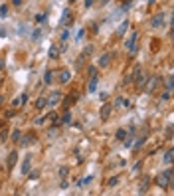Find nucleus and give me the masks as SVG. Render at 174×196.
<instances>
[{"instance_id":"obj_1","label":"nucleus","mask_w":174,"mask_h":196,"mask_svg":"<svg viewBox=\"0 0 174 196\" xmlns=\"http://www.w3.org/2000/svg\"><path fill=\"white\" fill-rule=\"evenodd\" d=\"M136 38H138V32H132V34H130V38L125 42V48L129 50L130 54H134V50H136V46H134V44H136Z\"/></svg>"},{"instance_id":"obj_2","label":"nucleus","mask_w":174,"mask_h":196,"mask_svg":"<svg viewBox=\"0 0 174 196\" xmlns=\"http://www.w3.org/2000/svg\"><path fill=\"white\" fill-rule=\"evenodd\" d=\"M146 74H142V72H140V74H138V75H136V77H134V81H132V83H134V87H136V89H138V91H140V89H142V87H144V85H146Z\"/></svg>"},{"instance_id":"obj_3","label":"nucleus","mask_w":174,"mask_h":196,"mask_svg":"<svg viewBox=\"0 0 174 196\" xmlns=\"http://www.w3.org/2000/svg\"><path fill=\"white\" fill-rule=\"evenodd\" d=\"M154 182H156V186H160V188H172V184L168 182V178H166L164 174H158V176L154 178Z\"/></svg>"},{"instance_id":"obj_4","label":"nucleus","mask_w":174,"mask_h":196,"mask_svg":"<svg viewBox=\"0 0 174 196\" xmlns=\"http://www.w3.org/2000/svg\"><path fill=\"white\" fill-rule=\"evenodd\" d=\"M111 60H113V52H105V54L99 58V66H101V68H107V66L111 64Z\"/></svg>"},{"instance_id":"obj_5","label":"nucleus","mask_w":174,"mask_h":196,"mask_svg":"<svg viewBox=\"0 0 174 196\" xmlns=\"http://www.w3.org/2000/svg\"><path fill=\"white\" fill-rule=\"evenodd\" d=\"M36 141H38V137H36V135H32V133H28L24 139H20V143H18V145H20V147H28V145H32V143H36Z\"/></svg>"},{"instance_id":"obj_6","label":"nucleus","mask_w":174,"mask_h":196,"mask_svg":"<svg viewBox=\"0 0 174 196\" xmlns=\"http://www.w3.org/2000/svg\"><path fill=\"white\" fill-rule=\"evenodd\" d=\"M16 160H18V151H12V153L8 155V160H6V166H8V170H12V168H14Z\"/></svg>"},{"instance_id":"obj_7","label":"nucleus","mask_w":174,"mask_h":196,"mask_svg":"<svg viewBox=\"0 0 174 196\" xmlns=\"http://www.w3.org/2000/svg\"><path fill=\"white\" fill-rule=\"evenodd\" d=\"M59 99H61V93H59V91H53V95L47 97V105H49V107H55V105L59 103Z\"/></svg>"},{"instance_id":"obj_8","label":"nucleus","mask_w":174,"mask_h":196,"mask_svg":"<svg viewBox=\"0 0 174 196\" xmlns=\"http://www.w3.org/2000/svg\"><path fill=\"white\" fill-rule=\"evenodd\" d=\"M30 162H32V155H26L22 162V174H30Z\"/></svg>"},{"instance_id":"obj_9","label":"nucleus","mask_w":174,"mask_h":196,"mask_svg":"<svg viewBox=\"0 0 174 196\" xmlns=\"http://www.w3.org/2000/svg\"><path fill=\"white\" fill-rule=\"evenodd\" d=\"M111 109H113V105H109V103H105V105H103V109H101V119H103V121H107V119H109Z\"/></svg>"},{"instance_id":"obj_10","label":"nucleus","mask_w":174,"mask_h":196,"mask_svg":"<svg viewBox=\"0 0 174 196\" xmlns=\"http://www.w3.org/2000/svg\"><path fill=\"white\" fill-rule=\"evenodd\" d=\"M158 81H160V77H158V75H152V79H150V83H148V85H146V91H148V93H152V91H154V87H156V83H158Z\"/></svg>"},{"instance_id":"obj_11","label":"nucleus","mask_w":174,"mask_h":196,"mask_svg":"<svg viewBox=\"0 0 174 196\" xmlns=\"http://www.w3.org/2000/svg\"><path fill=\"white\" fill-rule=\"evenodd\" d=\"M71 79V74L67 72V70H63V72H59V83H67Z\"/></svg>"},{"instance_id":"obj_12","label":"nucleus","mask_w":174,"mask_h":196,"mask_svg":"<svg viewBox=\"0 0 174 196\" xmlns=\"http://www.w3.org/2000/svg\"><path fill=\"white\" fill-rule=\"evenodd\" d=\"M162 22H164V14H158V16H154V20H152V28H158V26H162Z\"/></svg>"},{"instance_id":"obj_13","label":"nucleus","mask_w":174,"mask_h":196,"mask_svg":"<svg viewBox=\"0 0 174 196\" xmlns=\"http://www.w3.org/2000/svg\"><path fill=\"white\" fill-rule=\"evenodd\" d=\"M97 83H99V75H93L91 77V83H89V93H93L97 89Z\"/></svg>"},{"instance_id":"obj_14","label":"nucleus","mask_w":174,"mask_h":196,"mask_svg":"<svg viewBox=\"0 0 174 196\" xmlns=\"http://www.w3.org/2000/svg\"><path fill=\"white\" fill-rule=\"evenodd\" d=\"M53 75H55V72L47 70V72L44 74V83H51V81H53Z\"/></svg>"},{"instance_id":"obj_15","label":"nucleus","mask_w":174,"mask_h":196,"mask_svg":"<svg viewBox=\"0 0 174 196\" xmlns=\"http://www.w3.org/2000/svg\"><path fill=\"white\" fill-rule=\"evenodd\" d=\"M44 107H47V99H45V97H40V99L36 101V109H38V111H42Z\"/></svg>"},{"instance_id":"obj_16","label":"nucleus","mask_w":174,"mask_h":196,"mask_svg":"<svg viewBox=\"0 0 174 196\" xmlns=\"http://www.w3.org/2000/svg\"><path fill=\"white\" fill-rule=\"evenodd\" d=\"M172 157H174L172 149H168V151H166V153H164V158H162V160H164V162H166V164H172Z\"/></svg>"},{"instance_id":"obj_17","label":"nucleus","mask_w":174,"mask_h":196,"mask_svg":"<svg viewBox=\"0 0 174 196\" xmlns=\"http://www.w3.org/2000/svg\"><path fill=\"white\" fill-rule=\"evenodd\" d=\"M24 101H26V95H20V97H16V99L12 101V107H20Z\"/></svg>"},{"instance_id":"obj_18","label":"nucleus","mask_w":174,"mask_h":196,"mask_svg":"<svg viewBox=\"0 0 174 196\" xmlns=\"http://www.w3.org/2000/svg\"><path fill=\"white\" fill-rule=\"evenodd\" d=\"M69 123H71V113L67 111V113H65V115L61 117V121H59V125H69Z\"/></svg>"},{"instance_id":"obj_19","label":"nucleus","mask_w":174,"mask_h":196,"mask_svg":"<svg viewBox=\"0 0 174 196\" xmlns=\"http://www.w3.org/2000/svg\"><path fill=\"white\" fill-rule=\"evenodd\" d=\"M115 137H117V139H119V141H125V139H127V131H125V129H119V131H117V135H115Z\"/></svg>"},{"instance_id":"obj_20","label":"nucleus","mask_w":174,"mask_h":196,"mask_svg":"<svg viewBox=\"0 0 174 196\" xmlns=\"http://www.w3.org/2000/svg\"><path fill=\"white\" fill-rule=\"evenodd\" d=\"M127 28H129V22H123V24H121V28L117 30V34H119V36H123V34L127 32Z\"/></svg>"},{"instance_id":"obj_21","label":"nucleus","mask_w":174,"mask_h":196,"mask_svg":"<svg viewBox=\"0 0 174 196\" xmlns=\"http://www.w3.org/2000/svg\"><path fill=\"white\" fill-rule=\"evenodd\" d=\"M22 139V133L20 131H12V143H18Z\"/></svg>"},{"instance_id":"obj_22","label":"nucleus","mask_w":174,"mask_h":196,"mask_svg":"<svg viewBox=\"0 0 174 196\" xmlns=\"http://www.w3.org/2000/svg\"><path fill=\"white\" fill-rule=\"evenodd\" d=\"M67 172H69V168H67V166H59V168H57V174H59L61 178H63V176H67Z\"/></svg>"},{"instance_id":"obj_23","label":"nucleus","mask_w":174,"mask_h":196,"mask_svg":"<svg viewBox=\"0 0 174 196\" xmlns=\"http://www.w3.org/2000/svg\"><path fill=\"white\" fill-rule=\"evenodd\" d=\"M142 143H146V137H138V141H136V145H134V151H138V149L142 147Z\"/></svg>"},{"instance_id":"obj_24","label":"nucleus","mask_w":174,"mask_h":196,"mask_svg":"<svg viewBox=\"0 0 174 196\" xmlns=\"http://www.w3.org/2000/svg\"><path fill=\"white\" fill-rule=\"evenodd\" d=\"M49 56H51V58H57V56H59V52H57L55 48H51V50H49Z\"/></svg>"},{"instance_id":"obj_25","label":"nucleus","mask_w":174,"mask_h":196,"mask_svg":"<svg viewBox=\"0 0 174 196\" xmlns=\"http://www.w3.org/2000/svg\"><path fill=\"white\" fill-rule=\"evenodd\" d=\"M121 105H123V99H121V97H117V99H115V103H113V107H121Z\"/></svg>"},{"instance_id":"obj_26","label":"nucleus","mask_w":174,"mask_h":196,"mask_svg":"<svg viewBox=\"0 0 174 196\" xmlns=\"http://www.w3.org/2000/svg\"><path fill=\"white\" fill-rule=\"evenodd\" d=\"M6 12H8V6H2V8H0V16H8Z\"/></svg>"},{"instance_id":"obj_27","label":"nucleus","mask_w":174,"mask_h":196,"mask_svg":"<svg viewBox=\"0 0 174 196\" xmlns=\"http://www.w3.org/2000/svg\"><path fill=\"white\" fill-rule=\"evenodd\" d=\"M42 123H45V117H40V119L34 121V125H42Z\"/></svg>"},{"instance_id":"obj_28","label":"nucleus","mask_w":174,"mask_h":196,"mask_svg":"<svg viewBox=\"0 0 174 196\" xmlns=\"http://www.w3.org/2000/svg\"><path fill=\"white\" fill-rule=\"evenodd\" d=\"M6 137H8V133H6V131H4V133H0V141H2V143L6 141Z\"/></svg>"},{"instance_id":"obj_29","label":"nucleus","mask_w":174,"mask_h":196,"mask_svg":"<svg viewBox=\"0 0 174 196\" xmlns=\"http://www.w3.org/2000/svg\"><path fill=\"white\" fill-rule=\"evenodd\" d=\"M59 188H63V190H65V188H69V182H67V180H65V182H61V184H59Z\"/></svg>"},{"instance_id":"obj_30","label":"nucleus","mask_w":174,"mask_h":196,"mask_svg":"<svg viewBox=\"0 0 174 196\" xmlns=\"http://www.w3.org/2000/svg\"><path fill=\"white\" fill-rule=\"evenodd\" d=\"M109 186H113V184H117V178H109V182H107Z\"/></svg>"},{"instance_id":"obj_31","label":"nucleus","mask_w":174,"mask_h":196,"mask_svg":"<svg viewBox=\"0 0 174 196\" xmlns=\"http://www.w3.org/2000/svg\"><path fill=\"white\" fill-rule=\"evenodd\" d=\"M12 2H14L16 6H20V4H22V0H12Z\"/></svg>"}]
</instances>
